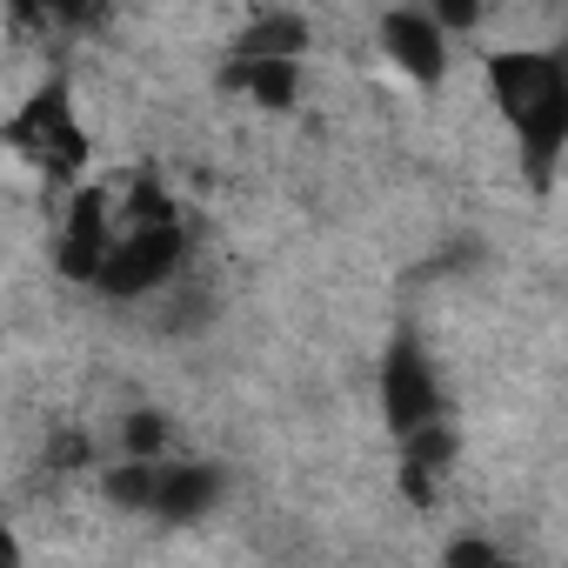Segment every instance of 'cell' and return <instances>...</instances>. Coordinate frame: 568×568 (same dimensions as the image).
<instances>
[{
	"mask_svg": "<svg viewBox=\"0 0 568 568\" xmlns=\"http://www.w3.org/2000/svg\"><path fill=\"white\" fill-rule=\"evenodd\" d=\"M488 94L521 141L528 181L548 187V174L568 148V54L561 48H501V54H488Z\"/></svg>",
	"mask_w": 568,
	"mask_h": 568,
	"instance_id": "1",
	"label": "cell"
},
{
	"mask_svg": "<svg viewBox=\"0 0 568 568\" xmlns=\"http://www.w3.org/2000/svg\"><path fill=\"white\" fill-rule=\"evenodd\" d=\"M108 495L121 508H141V515H168V521H187V515H207L221 501V475L207 462H168V455H128L114 475H108Z\"/></svg>",
	"mask_w": 568,
	"mask_h": 568,
	"instance_id": "2",
	"label": "cell"
},
{
	"mask_svg": "<svg viewBox=\"0 0 568 568\" xmlns=\"http://www.w3.org/2000/svg\"><path fill=\"white\" fill-rule=\"evenodd\" d=\"M8 141H14V154H28L48 181H74V174H81V161H88V128H81L74 94H68L61 81L34 88V94L14 108Z\"/></svg>",
	"mask_w": 568,
	"mask_h": 568,
	"instance_id": "3",
	"label": "cell"
},
{
	"mask_svg": "<svg viewBox=\"0 0 568 568\" xmlns=\"http://www.w3.org/2000/svg\"><path fill=\"white\" fill-rule=\"evenodd\" d=\"M181 254H187V234H181L174 214L168 221H134L128 234H114V247H108V261L94 274V288L108 302H141V295H154L161 281L181 267Z\"/></svg>",
	"mask_w": 568,
	"mask_h": 568,
	"instance_id": "4",
	"label": "cell"
},
{
	"mask_svg": "<svg viewBox=\"0 0 568 568\" xmlns=\"http://www.w3.org/2000/svg\"><path fill=\"white\" fill-rule=\"evenodd\" d=\"M382 415L395 435H415L428 422H442V388H435V368L428 355L402 335L388 355H382Z\"/></svg>",
	"mask_w": 568,
	"mask_h": 568,
	"instance_id": "5",
	"label": "cell"
},
{
	"mask_svg": "<svg viewBox=\"0 0 568 568\" xmlns=\"http://www.w3.org/2000/svg\"><path fill=\"white\" fill-rule=\"evenodd\" d=\"M108 247H114V207H108V194H101V187L68 194V214H61V234H54L61 274H68V281H88V288H94V274H101Z\"/></svg>",
	"mask_w": 568,
	"mask_h": 568,
	"instance_id": "6",
	"label": "cell"
},
{
	"mask_svg": "<svg viewBox=\"0 0 568 568\" xmlns=\"http://www.w3.org/2000/svg\"><path fill=\"white\" fill-rule=\"evenodd\" d=\"M448 28L435 21V14H415V8H402V14H388L382 21V48L395 54V68L408 74V81H422V88H435L442 74H448V41H442Z\"/></svg>",
	"mask_w": 568,
	"mask_h": 568,
	"instance_id": "7",
	"label": "cell"
},
{
	"mask_svg": "<svg viewBox=\"0 0 568 568\" xmlns=\"http://www.w3.org/2000/svg\"><path fill=\"white\" fill-rule=\"evenodd\" d=\"M402 442H408V455H402V488H408L415 508H428L435 488H442V475H448L455 435H448L442 422H428V428H415V435H402Z\"/></svg>",
	"mask_w": 568,
	"mask_h": 568,
	"instance_id": "8",
	"label": "cell"
},
{
	"mask_svg": "<svg viewBox=\"0 0 568 568\" xmlns=\"http://www.w3.org/2000/svg\"><path fill=\"white\" fill-rule=\"evenodd\" d=\"M234 88H247L261 108H295V88H302V74H295V54H241V68H234Z\"/></svg>",
	"mask_w": 568,
	"mask_h": 568,
	"instance_id": "9",
	"label": "cell"
},
{
	"mask_svg": "<svg viewBox=\"0 0 568 568\" xmlns=\"http://www.w3.org/2000/svg\"><path fill=\"white\" fill-rule=\"evenodd\" d=\"M302 21L295 14H267V21H254L247 28V41H241V54H302Z\"/></svg>",
	"mask_w": 568,
	"mask_h": 568,
	"instance_id": "10",
	"label": "cell"
},
{
	"mask_svg": "<svg viewBox=\"0 0 568 568\" xmlns=\"http://www.w3.org/2000/svg\"><path fill=\"white\" fill-rule=\"evenodd\" d=\"M121 442H128V455H168V422L161 415H128Z\"/></svg>",
	"mask_w": 568,
	"mask_h": 568,
	"instance_id": "11",
	"label": "cell"
},
{
	"mask_svg": "<svg viewBox=\"0 0 568 568\" xmlns=\"http://www.w3.org/2000/svg\"><path fill=\"white\" fill-rule=\"evenodd\" d=\"M428 14H435L448 34H462V28H475V21H481V0H428Z\"/></svg>",
	"mask_w": 568,
	"mask_h": 568,
	"instance_id": "12",
	"label": "cell"
},
{
	"mask_svg": "<svg viewBox=\"0 0 568 568\" xmlns=\"http://www.w3.org/2000/svg\"><path fill=\"white\" fill-rule=\"evenodd\" d=\"M448 555H455V561H495V548H488V541H462V548H448Z\"/></svg>",
	"mask_w": 568,
	"mask_h": 568,
	"instance_id": "13",
	"label": "cell"
}]
</instances>
